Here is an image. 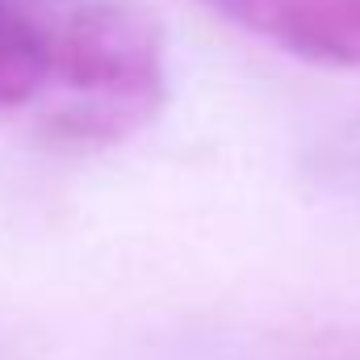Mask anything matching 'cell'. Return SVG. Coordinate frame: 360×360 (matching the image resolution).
<instances>
[{
  "label": "cell",
  "mask_w": 360,
  "mask_h": 360,
  "mask_svg": "<svg viewBox=\"0 0 360 360\" xmlns=\"http://www.w3.org/2000/svg\"><path fill=\"white\" fill-rule=\"evenodd\" d=\"M51 84V17L25 0H0V109L38 105Z\"/></svg>",
  "instance_id": "obj_3"
},
{
  "label": "cell",
  "mask_w": 360,
  "mask_h": 360,
  "mask_svg": "<svg viewBox=\"0 0 360 360\" xmlns=\"http://www.w3.org/2000/svg\"><path fill=\"white\" fill-rule=\"evenodd\" d=\"M51 134L122 143L168 101V38L134 0H76L51 17Z\"/></svg>",
  "instance_id": "obj_1"
},
{
  "label": "cell",
  "mask_w": 360,
  "mask_h": 360,
  "mask_svg": "<svg viewBox=\"0 0 360 360\" xmlns=\"http://www.w3.org/2000/svg\"><path fill=\"white\" fill-rule=\"evenodd\" d=\"M201 4L293 59L340 72L360 68V0H201Z\"/></svg>",
  "instance_id": "obj_2"
}]
</instances>
